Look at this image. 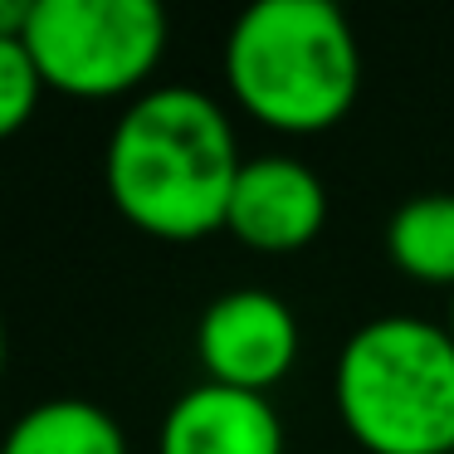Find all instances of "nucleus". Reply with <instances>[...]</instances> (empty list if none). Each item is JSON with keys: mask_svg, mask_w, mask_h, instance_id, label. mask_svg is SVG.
Instances as JSON below:
<instances>
[{"mask_svg": "<svg viewBox=\"0 0 454 454\" xmlns=\"http://www.w3.org/2000/svg\"><path fill=\"white\" fill-rule=\"evenodd\" d=\"M25 44L44 89L118 98L161 64L167 11L157 0H35Z\"/></svg>", "mask_w": 454, "mask_h": 454, "instance_id": "4", "label": "nucleus"}, {"mask_svg": "<svg viewBox=\"0 0 454 454\" xmlns=\"http://www.w3.org/2000/svg\"><path fill=\"white\" fill-rule=\"evenodd\" d=\"M337 415L372 454H454V337L444 323L381 313L337 352Z\"/></svg>", "mask_w": 454, "mask_h": 454, "instance_id": "3", "label": "nucleus"}, {"mask_svg": "<svg viewBox=\"0 0 454 454\" xmlns=\"http://www.w3.org/2000/svg\"><path fill=\"white\" fill-rule=\"evenodd\" d=\"M444 327H450V337H454V288H450V317H444Z\"/></svg>", "mask_w": 454, "mask_h": 454, "instance_id": "12", "label": "nucleus"}, {"mask_svg": "<svg viewBox=\"0 0 454 454\" xmlns=\"http://www.w3.org/2000/svg\"><path fill=\"white\" fill-rule=\"evenodd\" d=\"M40 64H35L25 40H0V137H11L30 122L35 103H40Z\"/></svg>", "mask_w": 454, "mask_h": 454, "instance_id": "10", "label": "nucleus"}, {"mask_svg": "<svg viewBox=\"0 0 454 454\" xmlns=\"http://www.w3.org/2000/svg\"><path fill=\"white\" fill-rule=\"evenodd\" d=\"M327 225V186L298 157H245L225 206V230L259 254H294Z\"/></svg>", "mask_w": 454, "mask_h": 454, "instance_id": "6", "label": "nucleus"}, {"mask_svg": "<svg viewBox=\"0 0 454 454\" xmlns=\"http://www.w3.org/2000/svg\"><path fill=\"white\" fill-rule=\"evenodd\" d=\"M386 254L401 274L454 288V191H420L386 220Z\"/></svg>", "mask_w": 454, "mask_h": 454, "instance_id": "9", "label": "nucleus"}, {"mask_svg": "<svg viewBox=\"0 0 454 454\" xmlns=\"http://www.w3.org/2000/svg\"><path fill=\"white\" fill-rule=\"evenodd\" d=\"M157 454H284V420L264 391L200 381L161 415Z\"/></svg>", "mask_w": 454, "mask_h": 454, "instance_id": "7", "label": "nucleus"}, {"mask_svg": "<svg viewBox=\"0 0 454 454\" xmlns=\"http://www.w3.org/2000/svg\"><path fill=\"white\" fill-rule=\"evenodd\" d=\"M0 454H128V434L98 401L50 395L5 430Z\"/></svg>", "mask_w": 454, "mask_h": 454, "instance_id": "8", "label": "nucleus"}, {"mask_svg": "<svg viewBox=\"0 0 454 454\" xmlns=\"http://www.w3.org/2000/svg\"><path fill=\"white\" fill-rule=\"evenodd\" d=\"M239 167L245 157L225 108L191 83L137 93L103 152L108 196L122 220L181 245L225 225Z\"/></svg>", "mask_w": 454, "mask_h": 454, "instance_id": "1", "label": "nucleus"}, {"mask_svg": "<svg viewBox=\"0 0 454 454\" xmlns=\"http://www.w3.org/2000/svg\"><path fill=\"white\" fill-rule=\"evenodd\" d=\"M0 372H5V323H0Z\"/></svg>", "mask_w": 454, "mask_h": 454, "instance_id": "13", "label": "nucleus"}, {"mask_svg": "<svg viewBox=\"0 0 454 454\" xmlns=\"http://www.w3.org/2000/svg\"><path fill=\"white\" fill-rule=\"evenodd\" d=\"M225 79L274 132H327L362 89V44L333 0H254L225 35Z\"/></svg>", "mask_w": 454, "mask_h": 454, "instance_id": "2", "label": "nucleus"}, {"mask_svg": "<svg viewBox=\"0 0 454 454\" xmlns=\"http://www.w3.org/2000/svg\"><path fill=\"white\" fill-rule=\"evenodd\" d=\"M196 356L206 366V381L269 391L298 362V317L269 288H230L200 313Z\"/></svg>", "mask_w": 454, "mask_h": 454, "instance_id": "5", "label": "nucleus"}, {"mask_svg": "<svg viewBox=\"0 0 454 454\" xmlns=\"http://www.w3.org/2000/svg\"><path fill=\"white\" fill-rule=\"evenodd\" d=\"M35 0H0V40H25Z\"/></svg>", "mask_w": 454, "mask_h": 454, "instance_id": "11", "label": "nucleus"}]
</instances>
